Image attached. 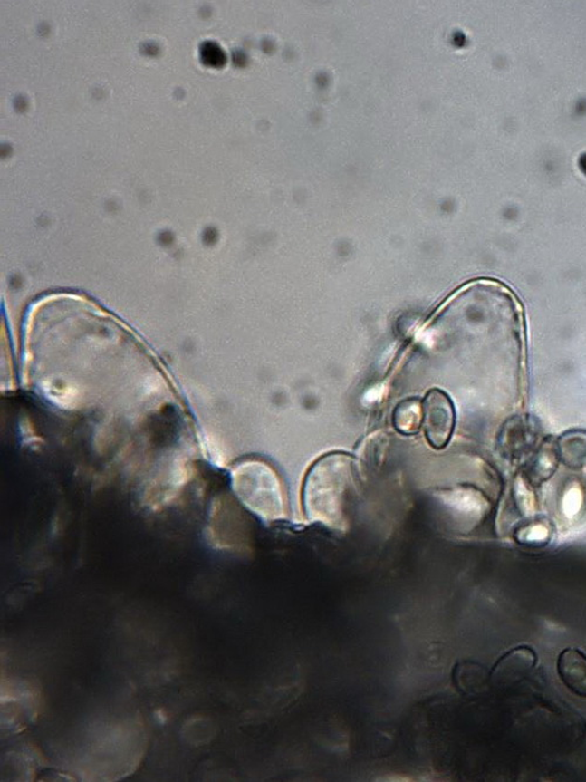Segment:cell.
Masks as SVG:
<instances>
[{"label": "cell", "instance_id": "cell-1", "mask_svg": "<svg viewBox=\"0 0 586 782\" xmlns=\"http://www.w3.org/2000/svg\"><path fill=\"white\" fill-rule=\"evenodd\" d=\"M356 466L345 453H330L311 467L303 486V507L309 522L345 533L349 510L357 496Z\"/></svg>", "mask_w": 586, "mask_h": 782}, {"label": "cell", "instance_id": "cell-2", "mask_svg": "<svg viewBox=\"0 0 586 782\" xmlns=\"http://www.w3.org/2000/svg\"><path fill=\"white\" fill-rule=\"evenodd\" d=\"M234 488L246 508L265 522L288 517L284 489L274 470L263 462L242 464L234 473Z\"/></svg>", "mask_w": 586, "mask_h": 782}, {"label": "cell", "instance_id": "cell-3", "mask_svg": "<svg viewBox=\"0 0 586 782\" xmlns=\"http://www.w3.org/2000/svg\"><path fill=\"white\" fill-rule=\"evenodd\" d=\"M426 438L434 449L448 445L456 427V409L452 399L442 390L433 389L422 401Z\"/></svg>", "mask_w": 586, "mask_h": 782}, {"label": "cell", "instance_id": "cell-4", "mask_svg": "<svg viewBox=\"0 0 586 782\" xmlns=\"http://www.w3.org/2000/svg\"><path fill=\"white\" fill-rule=\"evenodd\" d=\"M557 672L565 688L586 700V654L583 652L576 648L564 649L558 656Z\"/></svg>", "mask_w": 586, "mask_h": 782}, {"label": "cell", "instance_id": "cell-5", "mask_svg": "<svg viewBox=\"0 0 586 782\" xmlns=\"http://www.w3.org/2000/svg\"><path fill=\"white\" fill-rule=\"evenodd\" d=\"M536 663L537 656L532 648L517 646L505 654L504 658H501L496 669L500 670V673H504V676L514 683V681L521 680L524 674L532 671Z\"/></svg>", "mask_w": 586, "mask_h": 782}, {"label": "cell", "instance_id": "cell-6", "mask_svg": "<svg viewBox=\"0 0 586 782\" xmlns=\"http://www.w3.org/2000/svg\"><path fill=\"white\" fill-rule=\"evenodd\" d=\"M424 421V407L420 399H405L396 407L393 412V425L399 433L404 436H413L420 430Z\"/></svg>", "mask_w": 586, "mask_h": 782}]
</instances>
